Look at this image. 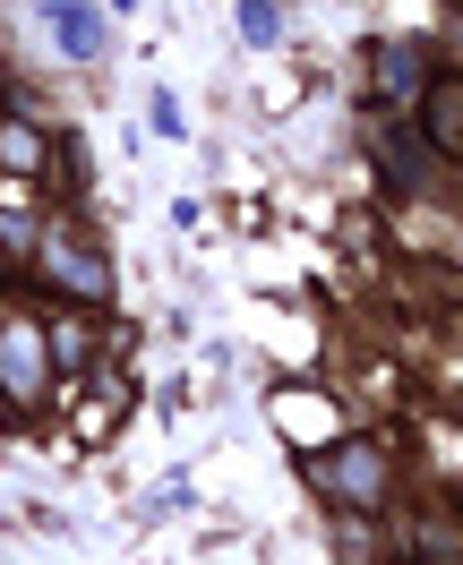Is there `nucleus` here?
I'll list each match as a JSON object with an SVG mask.
<instances>
[{
  "label": "nucleus",
  "instance_id": "2",
  "mask_svg": "<svg viewBox=\"0 0 463 565\" xmlns=\"http://www.w3.org/2000/svg\"><path fill=\"white\" fill-rule=\"evenodd\" d=\"M275 420L292 446H335V403L326 394H275Z\"/></svg>",
  "mask_w": 463,
  "mask_h": 565
},
{
  "label": "nucleus",
  "instance_id": "9",
  "mask_svg": "<svg viewBox=\"0 0 463 565\" xmlns=\"http://www.w3.org/2000/svg\"><path fill=\"white\" fill-rule=\"evenodd\" d=\"M241 35H250V43H275V9H266V0H250V9H241Z\"/></svg>",
  "mask_w": 463,
  "mask_h": 565
},
{
  "label": "nucleus",
  "instance_id": "3",
  "mask_svg": "<svg viewBox=\"0 0 463 565\" xmlns=\"http://www.w3.org/2000/svg\"><path fill=\"white\" fill-rule=\"evenodd\" d=\"M0 386L18 394V403L43 394V334H27V326H18V334H0Z\"/></svg>",
  "mask_w": 463,
  "mask_h": 565
},
{
  "label": "nucleus",
  "instance_id": "7",
  "mask_svg": "<svg viewBox=\"0 0 463 565\" xmlns=\"http://www.w3.org/2000/svg\"><path fill=\"white\" fill-rule=\"evenodd\" d=\"M429 129H438L446 146L463 138V104H455V95H429Z\"/></svg>",
  "mask_w": 463,
  "mask_h": 565
},
{
  "label": "nucleus",
  "instance_id": "4",
  "mask_svg": "<svg viewBox=\"0 0 463 565\" xmlns=\"http://www.w3.org/2000/svg\"><path fill=\"white\" fill-rule=\"evenodd\" d=\"M52 35H61V52L95 61V52H104V18H95L86 0H61V9H52Z\"/></svg>",
  "mask_w": 463,
  "mask_h": 565
},
{
  "label": "nucleus",
  "instance_id": "5",
  "mask_svg": "<svg viewBox=\"0 0 463 565\" xmlns=\"http://www.w3.org/2000/svg\"><path fill=\"white\" fill-rule=\"evenodd\" d=\"M43 266L70 282V291H112V275L95 266V257H77V248H61V241H43Z\"/></svg>",
  "mask_w": 463,
  "mask_h": 565
},
{
  "label": "nucleus",
  "instance_id": "6",
  "mask_svg": "<svg viewBox=\"0 0 463 565\" xmlns=\"http://www.w3.org/2000/svg\"><path fill=\"white\" fill-rule=\"evenodd\" d=\"M412 70H421V52H412V43H394V52H387V86H394V95H412V86H421Z\"/></svg>",
  "mask_w": 463,
  "mask_h": 565
},
{
  "label": "nucleus",
  "instance_id": "1",
  "mask_svg": "<svg viewBox=\"0 0 463 565\" xmlns=\"http://www.w3.org/2000/svg\"><path fill=\"white\" fill-rule=\"evenodd\" d=\"M326 489L344 497V505H378L387 497V455L378 446H344V455L326 462Z\"/></svg>",
  "mask_w": 463,
  "mask_h": 565
},
{
  "label": "nucleus",
  "instance_id": "8",
  "mask_svg": "<svg viewBox=\"0 0 463 565\" xmlns=\"http://www.w3.org/2000/svg\"><path fill=\"white\" fill-rule=\"evenodd\" d=\"M0 154H9V163H18V172H35V163H43V146L27 138V129H0Z\"/></svg>",
  "mask_w": 463,
  "mask_h": 565
}]
</instances>
